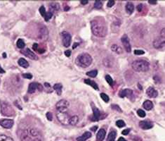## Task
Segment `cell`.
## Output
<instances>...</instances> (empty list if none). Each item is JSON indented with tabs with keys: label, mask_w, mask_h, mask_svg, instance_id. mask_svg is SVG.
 <instances>
[{
	"label": "cell",
	"mask_w": 165,
	"mask_h": 141,
	"mask_svg": "<svg viewBox=\"0 0 165 141\" xmlns=\"http://www.w3.org/2000/svg\"><path fill=\"white\" fill-rule=\"evenodd\" d=\"M37 85H38V83H31L29 85L28 93L30 94H32L36 91V90L37 89Z\"/></svg>",
	"instance_id": "44dd1931"
},
{
	"label": "cell",
	"mask_w": 165,
	"mask_h": 141,
	"mask_svg": "<svg viewBox=\"0 0 165 141\" xmlns=\"http://www.w3.org/2000/svg\"><path fill=\"white\" fill-rule=\"evenodd\" d=\"M111 107H112V110H117V111H120V112H121V111H122L120 109V107H119L118 105H117V104H112Z\"/></svg>",
	"instance_id": "ab89813d"
},
{
	"label": "cell",
	"mask_w": 165,
	"mask_h": 141,
	"mask_svg": "<svg viewBox=\"0 0 165 141\" xmlns=\"http://www.w3.org/2000/svg\"><path fill=\"white\" fill-rule=\"evenodd\" d=\"M161 37L165 38V28H162V31H161Z\"/></svg>",
	"instance_id": "f907efd6"
},
{
	"label": "cell",
	"mask_w": 165,
	"mask_h": 141,
	"mask_svg": "<svg viewBox=\"0 0 165 141\" xmlns=\"http://www.w3.org/2000/svg\"><path fill=\"white\" fill-rule=\"evenodd\" d=\"M0 83H1V79H0Z\"/></svg>",
	"instance_id": "91938a15"
},
{
	"label": "cell",
	"mask_w": 165,
	"mask_h": 141,
	"mask_svg": "<svg viewBox=\"0 0 165 141\" xmlns=\"http://www.w3.org/2000/svg\"><path fill=\"white\" fill-rule=\"evenodd\" d=\"M101 97L102 98V99H103L105 102H108L109 100H110L109 97L106 94H105V93H101Z\"/></svg>",
	"instance_id": "e575fe53"
},
{
	"label": "cell",
	"mask_w": 165,
	"mask_h": 141,
	"mask_svg": "<svg viewBox=\"0 0 165 141\" xmlns=\"http://www.w3.org/2000/svg\"><path fill=\"white\" fill-rule=\"evenodd\" d=\"M143 107H144L145 110L149 111V110H151L152 109L153 104H152V102L150 100H146L143 103Z\"/></svg>",
	"instance_id": "d4e9b609"
},
{
	"label": "cell",
	"mask_w": 165,
	"mask_h": 141,
	"mask_svg": "<svg viewBox=\"0 0 165 141\" xmlns=\"http://www.w3.org/2000/svg\"><path fill=\"white\" fill-rule=\"evenodd\" d=\"M132 68L137 72H146L150 68V63L144 59H138L132 63Z\"/></svg>",
	"instance_id": "277c9868"
},
{
	"label": "cell",
	"mask_w": 165,
	"mask_h": 141,
	"mask_svg": "<svg viewBox=\"0 0 165 141\" xmlns=\"http://www.w3.org/2000/svg\"><path fill=\"white\" fill-rule=\"evenodd\" d=\"M38 47H39V45H38V44H37V43H34V45H33V46H32V49L34 50V51H37V49H38Z\"/></svg>",
	"instance_id": "c3c4849f"
},
{
	"label": "cell",
	"mask_w": 165,
	"mask_h": 141,
	"mask_svg": "<svg viewBox=\"0 0 165 141\" xmlns=\"http://www.w3.org/2000/svg\"><path fill=\"white\" fill-rule=\"evenodd\" d=\"M105 135H106V132H105V130L103 128L100 129L98 131L97 134H96V141H103L104 140V138H105Z\"/></svg>",
	"instance_id": "9a60e30c"
},
{
	"label": "cell",
	"mask_w": 165,
	"mask_h": 141,
	"mask_svg": "<svg viewBox=\"0 0 165 141\" xmlns=\"http://www.w3.org/2000/svg\"><path fill=\"white\" fill-rule=\"evenodd\" d=\"M144 51L143 50H140V49H136L134 51V54L136 55H141V54H144Z\"/></svg>",
	"instance_id": "7bdbcfd3"
},
{
	"label": "cell",
	"mask_w": 165,
	"mask_h": 141,
	"mask_svg": "<svg viewBox=\"0 0 165 141\" xmlns=\"http://www.w3.org/2000/svg\"><path fill=\"white\" fill-rule=\"evenodd\" d=\"M79 121V117L77 115H74L70 118V124L72 125H76Z\"/></svg>",
	"instance_id": "f1b7e54d"
},
{
	"label": "cell",
	"mask_w": 165,
	"mask_h": 141,
	"mask_svg": "<svg viewBox=\"0 0 165 141\" xmlns=\"http://www.w3.org/2000/svg\"><path fill=\"white\" fill-rule=\"evenodd\" d=\"M92 109H93V117L95 119L94 121H98L100 119V116H101L100 111L98 110V108H96L95 107H93Z\"/></svg>",
	"instance_id": "603a6c76"
},
{
	"label": "cell",
	"mask_w": 165,
	"mask_h": 141,
	"mask_svg": "<svg viewBox=\"0 0 165 141\" xmlns=\"http://www.w3.org/2000/svg\"><path fill=\"white\" fill-rule=\"evenodd\" d=\"M14 121L12 119H3L0 121V125L4 128H11L14 125Z\"/></svg>",
	"instance_id": "4fadbf2b"
},
{
	"label": "cell",
	"mask_w": 165,
	"mask_h": 141,
	"mask_svg": "<svg viewBox=\"0 0 165 141\" xmlns=\"http://www.w3.org/2000/svg\"><path fill=\"white\" fill-rule=\"evenodd\" d=\"M84 83H87V85L91 86L93 89H95V90H99V88H98L97 84H96L94 81L91 80V79H85V80H84Z\"/></svg>",
	"instance_id": "7402d4cb"
},
{
	"label": "cell",
	"mask_w": 165,
	"mask_h": 141,
	"mask_svg": "<svg viewBox=\"0 0 165 141\" xmlns=\"http://www.w3.org/2000/svg\"><path fill=\"white\" fill-rule=\"evenodd\" d=\"M37 89H38L39 91H42V90H43V86H42L41 84H39V83H38V85H37Z\"/></svg>",
	"instance_id": "681fc988"
},
{
	"label": "cell",
	"mask_w": 165,
	"mask_h": 141,
	"mask_svg": "<svg viewBox=\"0 0 165 141\" xmlns=\"http://www.w3.org/2000/svg\"><path fill=\"white\" fill-rule=\"evenodd\" d=\"M52 16H53V14L50 11H48L47 13H46L45 16H44V20L46 21H48L52 18Z\"/></svg>",
	"instance_id": "836d02e7"
},
{
	"label": "cell",
	"mask_w": 165,
	"mask_h": 141,
	"mask_svg": "<svg viewBox=\"0 0 165 141\" xmlns=\"http://www.w3.org/2000/svg\"><path fill=\"white\" fill-rule=\"evenodd\" d=\"M129 132H130V129L126 128V129H125V130L122 131L121 134H122V135H124V136H126V135H128V134L129 133Z\"/></svg>",
	"instance_id": "f6af8a7d"
},
{
	"label": "cell",
	"mask_w": 165,
	"mask_h": 141,
	"mask_svg": "<svg viewBox=\"0 0 165 141\" xmlns=\"http://www.w3.org/2000/svg\"><path fill=\"white\" fill-rule=\"evenodd\" d=\"M22 54H23L25 56H26L27 57H28L29 59H32V60H37L38 59V57L32 52L31 51L29 48H26L25 50H23Z\"/></svg>",
	"instance_id": "30bf717a"
},
{
	"label": "cell",
	"mask_w": 165,
	"mask_h": 141,
	"mask_svg": "<svg viewBox=\"0 0 165 141\" xmlns=\"http://www.w3.org/2000/svg\"><path fill=\"white\" fill-rule=\"evenodd\" d=\"M137 10H138L139 12H141V11L143 10V4H138V5L137 6Z\"/></svg>",
	"instance_id": "bcb514c9"
},
{
	"label": "cell",
	"mask_w": 165,
	"mask_h": 141,
	"mask_svg": "<svg viewBox=\"0 0 165 141\" xmlns=\"http://www.w3.org/2000/svg\"><path fill=\"white\" fill-rule=\"evenodd\" d=\"M0 141H14V140L10 136L6 135H0Z\"/></svg>",
	"instance_id": "f546056e"
},
{
	"label": "cell",
	"mask_w": 165,
	"mask_h": 141,
	"mask_svg": "<svg viewBox=\"0 0 165 141\" xmlns=\"http://www.w3.org/2000/svg\"><path fill=\"white\" fill-rule=\"evenodd\" d=\"M92 63V57L88 53H82L76 59V63L82 68H87Z\"/></svg>",
	"instance_id": "3957f363"
},
{
	"label": "cell",
	"mask_w": 165,
	"mask_h": 141,
	"mask_svg": "<svg viewBox=\"0 0 165 141\" xmlns=\"http://www.w3.org/2000/svg\"><path fill=\"white\" fill-rule=\"evenodd\" d=\"M81 3H82V4H87L88 3V1H82Z\"/></svg>",
	"instance_id": "9f6ffc18"
},
{
	"label": "cell",
	"mask_w": 165,
	"mask_h": 141,
	"mask_svg": "<svg viewBox=\"0 0 165 141\" xmlns=\"http://www.w3.org/2000/svg\"><path fill=\"white\" fill-rule=\"evenodd\" d=\"M62 37H63V45L65 47H68L71 44L72 37L69 32L66 31H63L62 32Z\"/></svg>",
	"instance_id": "ba28073f"
},
{
	"label": "cell",
	"mask_w": 165,
	"mask_h": 141,
	"mask_svg": "<svg viewBox=\"0 0 165 141\" xmlns=\"http://www.w3.org/2000/svg\"><path fill=\"white\" fill-rule=\"evenodd\" d=\"M165 38L162 37L156 38L154 40V42H153V46H154L155 48H156V49H161V48H162L163 47H165Z\"/></svg>",
	"instance_id": "8fae6325"
},
{
	"label": "cell",
	"mask_w": 165,
	"mask_h": 141,
	"mask_svg": "<svg viewBox=\"0 0 165 141\" xmlns=\"http://www.w3.org/2000/svg\"><path fill=\"white\" fill-rule=\"evenodd\" d=\"M96 129H98V126L97 125H95V126H93V127H92L91 128V130H92V131H93V132H95L96 131Z\"/></svg>",
	"instance_id": "816d5d0a"
},
{
	"label": "cell",
	"mask_w": 165,
	"mask_h": 141,
	"mask_svg": "<svg viewBox=\"0 0 165 141\" xmlns=\"http://www.w3.org/2000/svg\"><path fill=\"white\" fill-rule=\"evenodd\" d=\"M91 27L93 34L98 37H103L107 35V30L103 23L99 21L93 20L91 22Z\"/></svg>",
	"instance_id": "7a4b0ae2"
},
{
	"label": "cell",
	"mask_w": 165,
	"mask_h": 141,
	"mask_svg": "<svg viewBox=\"0 0 165 141\" xmlns=\"http://www.w3.org/2000/svg\"><path fill=\"white\" fill-rule=\"evenodd\" d=\"M91 137V133L90 132H85L82 136H81L80 137H78L77 138V141H86L88 140L89 138H90Z\"/></svg>",
	"instance_id": "d6986e66"
},
{
	"label": "cell",
	"mask_w": 165,
	"mask_h": 141,
	"mask_svg": "<svg viewBox=\"0 0 165 141\" xmlns=\"http://www.w3.org/2000/svg\"><path fill=\"white\" fill-rule=\"evenodd\" d=\"M134 10V5L132 2H128L126 4V11L129 14H131Z\"/></svg>",
	"instance_id": "ffe728a7"
},
{
	"label": "cell",
	"mask_w": 165,
	"mask_h": 141,
	"mask_svg": "<svg viewBox=\"0 0 165 141\" xmlns=\"http://www.w3.org/2000/svg\"><path fill=\"white\" fill-rule=\"evenodd\" d=\"M139 126L143 130H148L153 127V124L148 121H141L139 122Z\"/></svg>",
	"instance_id": "5bb4252c"
},
{
	"label": "cell",
	"mask_w": 165,
	"mask_h": 141,
	"mask_svg": "<svg viewBox=\"0 0 165 141\" xmlns=\"http://www.w3.org/2000/svg\"><path fill=\"white\" fill-rule=\"evenodd\" d=\"M18 63L19 66H20L21 67L25 68H28V66H29V63H28V62L25 59H23V58L19 59Z\"/></svg>",
	"instance_id": "cb8c5ba5"
},
{
	"label": "cell",
	"mask_w": 165,
	"mask_h": 141,
	"mask_svg": "<svg viewBox=\"0 0 165 141\" xmlns=\"http://www.w3.org/2000/svg\"><path fill=\"white\" fill-rule=\"evenodd\" d=\"M59 9H60V5H59L58 3L53 2V3L50 4V5H49V11L51 12L52 14L59 11Z\"/></svg>",
	"instance_id": "e0dca14e"
},
{
	"label": "cell",
	"mask_w": 165,
	"mask_h": 141,
	"mask_svg": "<svg viewBox=\"0 0 165 141\" xmlns=\"http://www.w3.org/2000/svg\"><path fill=\"white\" fill-rule=\"evenodd\" d=\"M115 1H113V0H110V1H107V7H109V8H110V7H112V6L115 4Z\"/></svg>",
	"instance_id": "b9f144b4"
},
{
	"label": "cell",
	"mask_w": 165,
	"mask_h": 141,
	"mask_svg": "<svg viewBox=\"0 0 165 141\" xmlns=\"http://www.w3.org/2000/svg\"><path fill=\"white\" fill-rule=\"evenodd\" d=\"M23 77L27 79H32V75L31 73H24L23 74Z\"/></svg>",
	"instance_id": "60d3db41"
},
{
	"label": "cell",
	"mask_w": 165,
	"mask_h": 141,
	"mask_svg": "<svg viewBox=\"0 0 165 141\" xmlns=\"http://www.w3.org/2000/svg\"><path fill=\"white\" fill-rule=\"evenodd\" d=\"M3 57H4V58H6V53H3Z\"/></svg>",
	"instance_id": "680465c9"
},
{
	"label": "cell",
	"mask_w": 165,
	"mask_h": 141,
	"mask_svg": "<svg viewBox=\"0 0 165 141\" xmlns=\"http://www.w3.org/2000/svg\"><path fill=\"white\" fill-rule=\"evenodd\" d=\"M16 45H17V47H18L19 49H23V48H24L25 46V42H24L23 40H22V39L18 40V41H17V42H16Z\"/></svg>",
	"instance_id": "4dcf8cb0"
},
{
	"label": "cell",
	"mask_w": 165,
	"mask_h": 141,
	"mask_svg": "<svg viewBox=\"0 0 165 141\" xmlns=\"http://www.w3.org/2000/svg\"><path fill=\"white\" fill-rule=\"evenodd\" d=\"M116 125H117V126H118L119 128H122V127H124L125 125V123L122 120H118L116 122Z\"/></svg>",
	"instance_id": "74e56055"
},
{
	"label": "cell",
	"mask_w": 165,
	"mask_h": 141,
	"mask_svg": "<svg viewBox=\"0 0 165 141\" xmlns=\"http://www.w3.org/2000/svg\"><path fill=\"white\" fill-rule=\"evenodd\" d=\"M149 3L151 4H157L156 1H149Z\"/></svg>",
	"instance_id": "6f0895ef"
},
{
	"label": "cell",
	"mask_w": 165,
	"mask_h": 141,
	"mask_svg": "<svg viewBox=\"0 0 165 141\" xmlns=\"http://www.w3.org/2000/svg\"><path fill=\"white\" fill-rule=\"evenodd\" d=\"M46 118L49 121H52L53 119V116L51 112H47L46 113Z\"/></svg>",
	"instance_id": "ee69618b"
},
{
	"label": "cell",
	"mask_w": 165,
	"mask_h": 141,
	"mask_svg": "<svg viewBox=\"0 0 165 141\" xmlns=\"http://www.w3.org/2000/svg\"><path fill=\"white\" fill-rule=\"evenodd\" d=\"M69 107V102L65 99H61L56 104V108L58 112H67Z\"/></svg>",
	"instance_id": "52a82bcc"
},
{
	"label": "cell",
	"mask_w": 165,
	"mask_h": 141,
	"mask_svg": "<svg viewBox=\"0 0 165 141\" xmlns=\"http://www.w3.org/2000/svg\"><path fill=\"white\" fill-rule=\"evenodd\" d=\"M121 42L124 47L125 50L126 51V52L129 53L131 52V44L129 42V39L128 37V36L126 35H124L121 37Z\"/></svg>",
	"instance_id": "9c48e42d"
},
{
	"label": "cell",
	"mask_w": 165,
	"mask_h": 141,
	"mask_svg": "<svg viewBox=\"0 0 165 141\" xmlns=\"http://www.w3.org/2000/svg\"><path fill=\"white\" fill-rule=\"evenodd\" d=\"M116 136H117L116 131H112L111 132H110V133L107 136V141H115Z\"/></svg>",
	"instance_id": "484cf974"
},
{
	"label": "cell",
	"mask_w": 165,
	"mask_h": 141,
	"mask_svg": "<svg viewBox=\"0 0 165 141\" xmlns=\"http://www.w3.org/2000/svg\"><path fill=\"white\" fill-rule=\"evenodd\" d=\"M65 55L66 57H70V55H71V51H70V50H67V51H65Z\"/></svg>",
	"instance_id": "7dc6e473"
},
{
	"label": "cell",
	"mask_w": 165,
	"mask_h": 141,
	"mask_svg": "<svg viewBox=\"0 0 165 141\" xmlns=\"http://www.w3.org/2000/svg\"><path fill=\"white\" fill-rule=\"evenodd\" d=\"M38 35H39V38H40L42 40H46V39L48 38V31L45 26H42V27L39 28Z\"/></svg>",
	"instance_id": "7c38bea8"
},
{
	"label": "cell",
	"mask_w": 165,
	"mask_h": 141,
	"mask_svg": "<svg viewBox=\"0 0 165 141\" xmlns=\"http://www.w3.org/2000/svg\"><path fill=\"white\" fill-rule=\"evenodd\" d=\"M1 113L4 116H11L14 115L15 111L9 103L3 101L1 103Z\"/></svg>",
	"instance_id": "5b68a950"
},
{
	"label": "cell",
	"mask_w": 165,
	"mask_h": 141,
	"mask_svg": "<svg viewBox=\"0 0 165 141\" xmlns=\"http://www.w3.org/2000/svg\"><path fill=\"white\" fill-rule=\"evenodd\" d=\"M111 49H112V52H115V53H117V54H121L122 53V49L121 48V47H120V46H118L117 45H112V46H111Z\"/></svg>",
	"instance_id": "4316f807"
},
{
	"label": "cell",
	"mask_w": 165,
	"mask_h": 141,
	"mask_svg": "<svg viewBox=\"0 0 165 141\" xmlns=\"http://www.w3.org/2000/svg\"><path fill=\"white\" fill-rule=\"evenodd\" d=\"M105 80H106V81L107 82V83H108L109 85H112L113 80H112V78H111V76H109V75L105 76Z\"/></svg>",
	"instance_id": "d590c367"
},
{
	"label": "cell",
	"mask_w": 165,
	"mask_h": 141,
	"mask_svg": "<svg viewBox=\"0 0 165 141\" xmlns=\"http://www.w3.org/2000/svg\"><path fill=\"white\" fill-rule=\"evenodd\" d=\"M146 94H148V96L150 97H152V98L153 97V98H155V97H156L158 95V93H157V91L154 88L150 87V88H148L147 89Z\"/></svg>",
	"instance_id": "2e32d148"
},
{
	"label": "cell",
	"mask_w": 165,
	"mask_h": 141,
	"mask_svg": "<svg viewBox=\"0 0 165 141\" xmlns=\"http://www.w3.org/2000/svg\"><path fill=\"white\" fill-rule=\"evenodd\" d=\"M56 117L61 124L67 125L70 124V116L67 112H58L56 114Z\"/></svg>",
	"instance_id": "8992f818"
},
{
	"label": "cell",
	"mask_w": 165,
	"mask_h": 141,
	"mask_svg": "<svg viewBox=\"0 0 165 141\" xmlns=\"http://www.w3.org/2000/svg\"><path fill=\"white\" fill-rule=\"evenodd\" d=\"M62 88H63V86L60 83H56L53 85V89L56 90V93L58 94V95H60L61 94V93H62Z\"/></svg>",
	"instance_id": "83f0119b"
},
{
	"label": "cell",
	"mask_w": 165,
	"mask_h": 141,
	"mask_svg": "<svg viewBox=\"0 0 165 141\" xmlns=\"http://www.w3.org/2000/svg\"><path fill=\"white\" fill-rule=\"evenodd\" d=\"M133 94V91L129 89H124L122 90L120 93V96L121 97H131Z\"/></svg>",
	"instance_id": "ac0fdd59"
},
{
	"label": "cell",
	"mask_w": 165,
	"mask_h": 141,
	"mask_svg": "<svg viewBox=\"0 0 165 141\" xmlns=\"http://www.w3.org/2000/svg\"><path fill=\"white\" fill-rule=\"evenodd\" d=\"M117 141H126L124 138H122V137H120V138H119V140Z\"/></svg>",
	"instance_id": "11a10c76"
},
{
	"label": "cell",
	"mask_w": 165,
	"mask_h": 141,
	"mask_svg": "<svg viewBox=\"0 0 165 141\" xmlns=\"http://www.w3.org/2000/svg\"><path fill=\"white\" fill-rule=\"evenodd\" d=\"M20 137L22 141H43L40 133L34 128H28L23 130Z\"/></svg>",
	"instance_id": "6da1fadb"
},
{
	"label": "cell",
	"mask_w": 165,
	"mask_h": 141,
	"mask_svg": "<svg viewBox=\"0 0 165 141\" xmlns=\"http://www.w3.org/2000/svg\"><path fill=\"white\" fill-rule=\"evenodd\" d=\"M137 114H138V115L140 117H141V118H143V117L146 116V113H145V111L143 110H138V111H137Z\"/></svg>",
	"instance_id": "8d00e7d4"
},
{
	"label": "cell",
	"mask_w": 165,
	"mask_h": 141,
	"mask_svg": "<svg viewBox=\"0 0 165 141\" xmlns=\"http://www.w3.org/2000/svg\"><path fill=\"white\" fill-rule=\"evenodd\" d=\"M79 45V43H78V42H75V43H74L73 46V49H75V48L77 47Z\"/></svg>",
	"instance_id": "f5cc1de1"
},
{
	"label": "cell",
	"mask_w": 165,
	"mask_h": 141,
	"mask_svg": "<svg viewBox=\"0 0 165 141\" xmlns=\"http://www.w3.org/2000/svg\"><path fill=\"white\" fill-rule=\"evenodd\" d=\"M98 74V71L96 70H93V71H88L87 73V75L89 77H91V78H95Z\"/></svg>",
	"instance_id": "1f68e13d"
},
{
	"label": "cell",
	"mask_w": 165,
	"mask_h": 141,
	"mask_svg": "<svg viewBox=\"0 0 165 141\" xmlns=\"http://www.w3.org/2000/svg\"><path fill=\"white\" fill-rule=\"evenodd\" d=\"M39 13H40V14H41L42 16H45L46 10L44 6H42L39 8Z\"/></svg>",
	"instance_id": "f35d334b"
},
{
	"label": "cell",
	"mask_w": 165,
	"mask_h": 141,
	"mask_svg": "<svg viewBox=\"0 0 165 141\" xmlns=\"http://www.w3.org/2000/svg\"><path fill=\"white\" fill-rule=\"evenodd\" d=\"M5 73V71L1 67V66H0V73Z\"/></svg>",
	"instance_id": "db71d44e"
},
{
	"label": "cell",
	"mask_w": 165,
	"mask_h": 141,
	"mask_svg": "<svg viewBox=\"0 0 165 141\" xmlns=\"http://www.w3.org/2000/svg\"><path fill=\"white\" fill-rule=\"evenodd\" d=\"M102 6H103V4H102V2H101V1H95V3H94V8H96V9H101V8H102Z\"/></svg>",
	"instance_id": "d6a6232c"
}]
</instances>
